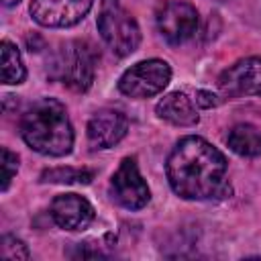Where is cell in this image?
<instances>
[{
  "mask_svg": "<svg viewBox=\"0 0 261 261\" xmlns=\"http://www.w3.org/2000/svg\"><path fill=\"white\" fill-rule=\"evenodd\" d=\"M2 2H4L6 6H14V4H18L20 0H2Z\"/></svg>",
  "mask_w": 261,
  "mask_h": 261,
  "instance_id": "cell-19",
  "label": "cell"
},
{
  "mask_svg": "<svg viewBox=\"0 0 261 261\" xmlns=\"http://www.w3.org/2000/svg\"><path fill=\"white\" fill-rule=\"evenodd\" d=\"M155 112L161 120H167L169 124H175V126H194L200 120L192 98H188L184 92H171L163 96L157 102Z\"/></svg>",
  "mask_w": 261,
  "mask_h": 261,
  "instance_id": "cell-12",
  "label": "cell"
},
{
  "mask_svg": "<svg viewBox=\"0 0 261 261\" xmlns=\"http://www.w3.org/2000/svg\"><path fill=\"white\" fill-rule=\"evenodd\" d=\"M94 0H33L31 16L47 29H67L77 24L92 8Z\"/></svg>",
  "mask_w": 261,
  "mask_h": 261,
  "instance_id": "cell-8",
  "label": "cell"
},
{
  "mask_svg": "<svg viewBox=\"0 0 261 261\" xmlns=\"http://www.w3.org/2000/svg\"><path fill=\"white\" fill-rule=\"evenodd\" d=\"M196 104L200 108H214V106L220 104V98L216 94L208 92V90H198L196 92Z\"/></svg>",
  "mask_w": 261,
  "mask_h": 261,
  "instance_id": "cell-18",
  "label": "cell"
},
{
  "mask_svg": "<svg viewBox=\"0 0 261 261\" xmlns=\"http://www.w3.org/2000/svg\"><path fill=\"white\" fill-rule=\"evenodd\" d=\"M96 24L102 41L116 57H126L137 51L141 43V29L120 0H102Z\"/></svg>",
  "mask_w": 261,
  "mask_h": 261,
  "instance_id": "cell-4",
  "label": "cell"
},
{
  "mask_svg": "<svg viewBox=\"0 0 261 261\" xmlns=\"http://www.w3.org/2000/svg\"><path fill=\"white\" fill-rule=\"evenodd\" d=\"M171 82V67L163 59H145L128 67L120 80L118 90L128 98H151L161 94Z\"/></svg>",
  "mask_w": 261,
  "mask_h": 261,
  "instance_id": "cell-5",
  "label": "cell"
},
{
  "mask_svg": "<svg viewBox=\"0 0 261 261\" xmlns=\"http://www.w3.org/2000/svg\"><path fill=\"white\" fill-rule=\"evenodd\" d=\"M16 171H18V155L12 153L10 149L2 147V192L8 190Z\"/></svg>",
  "mask_w": 261,
  "mask_h": 261,
  "instance_id": "cell-17",
  "label": "cell"
},
{
  "mask_svg": "<svg viewBox=\"0 0 261 261\" xmlns=\"http://www.w3.org/2000/svg\"><path fill=\"white\" fill-rule=\"evenodd\" d=\"M128 130V118L114 108H104L98 110L90 120H88V143L92 149H110L118 145Z\"/></svg>",
  "mask_w": 261,
  "mask_h": 261,
  "instance_id": "cell-10",
  "label": "cell"
},
{
  "mask_svg": "<svg viewBox=\"0 0 261 261\" xmlns=\"http://www.w3.org/2000/svg\"><path fill=\"white\" fill-rule=\"evenodd\" d=\"M226 145L241 157H261V133L253 124H234L226 135Z\"/></svg>",
  "mask_w": 261,
  "mask_h": 261,
  "instance_id": "cell-13",
  "label": "cell"
},
{
  "mask_svg": "<svg viewBox=\"0 0 261 261\" xmlns=\"http://www.w3.org/2000/svg\"><path fill=\"white\" fill-rule=\"evenodd\" d=\"M165 173L184 200H224L232 196L226 157L206 139L190 135L171 149Z\"/></svg>",
  "mask_w": 261,
  "mask_h": 261,
  "instance_id": "cell-1",
  "label": "cell"
},
{
  "mask_svg": "<svg viewBox=\"0 0 261 261\" xmlns=\"http://www.w3.org/2000/svg\"><path fill=\"white\" fill-rule=\"evenodd\" d=\"M218 2H226V0H218Z\"/></svg>",
  "mask_w": 261,
  "mask_h": 261,
  "instance_id": "cell-20",
  "label": "cell"
},
{
  "mask_svg": "<svg viewBox=\"0 0 261 261\" xmlns=\"http://www.w3.org/2000/svg\"><path fill=\"white\" fill-rule=\"evenodd\" d=\"M157 31L169 45H181L198 31V10L184 0H167L155 14Z\"/></svg>",
  "mask_w": 261,
  "mask_h": 261,
  "instance_id": "cell-7",
  "label": "cell"
},
{
  "mask_svg": "<svg viewBox=\"0 0 261 261\" xmlns=\"http://www.w3.org/2000/svg\"><path fill=\"white\" fill-rule=\"evenodd\" d=\"M0 257L4 259H12V261H20V259H29L31 253L27 249V245L12 237V234H4L2 241H0Z\"/></svg>",
  "mask_w": 261,
  "mask_h": 261,
  "instance_id": "cell-16",
  "label": "cell"
},
{
  "mask_svg": "<svg viewBox=\"0 0 261 261\" xmlns=\"http://www.w3.org/2000/svg\"><path fill=\"white\" fill-rule=\"evenodd\" d=\"M51 218L63 230H86L94 222V206L80 194H59L51 202Z\"/></svg>",
  "mask_w": 261,
  "mask_h": 261,
  "instance_id": "cell-11",
  "label": "cell"
},
{
  "mask_svg": "<svg viewBox=\"0 0 261 261\" xmlns=\"http://www.w3.org/2000/svg\"><path fill=\"white\" fill-rule=\"evenodd\" d=\"M0 57H2V84L6 86H18L27 77V67L22 63L20 51L14 43L2 41L0 43Z\"/></svg>",
  "mask_w": 261,
  "mask_h": 261,
  "instance_id": "cell-14",
  "label": "cell"
},
{
  "mask_svg": "<svg viewBox=\"0 0 261 261\" xmlns=\"http://www.w3.org/2000/svg\"><path fill=\"white\" fill-rule=\"evenodd\" d=\"M94 179L92 169H73V167H53L41 173V181L49 184H90Z\"/></svg>",
  "mask_w": 261,
  "mask_h": 261,
  "instance_id": "cell-15",
  "label": "cell"
},
{
  "mask_svg": "<svg viewBox=\"0 0 261 261\" xmlns=\"http://www.w3.org/2000/svg\"><path fill=\"white\" fill-rule=\"evenodd\" d=\"M108 192H110V198L126 210H141L149 204L151 192L139 171L135 157H124L120 161L118 169L110 177Z\"/></svg>",
  "mask_w": 261,
  "mask_h": 261,
  "instance_id": "cell-6",
  "label": "cell"
},
{
  "mask_svg": "<svg viewBox=\"0 0 261 261\" xmlns=\"http://www.w3.org/2000/svg\"><path fill=\"white\" fill-rule=\"evenodd\" d=\"M98 53L82 39L63 43L49 59V75L73 92H88L96 75Z\"/></svg>",
  "mask_w": 261,
  "mask_h": 261,
  "instance_id": "cell-3",
  "label": "cell"
},
{
  "mask_svg": "<svg viewBox=\"0 0 261 261\" xmlns=\"http://www.w3.org/2000/svg\"><path fill=\"white\" fill-rule=\"evenodd\" d=\"M20 137L41 155H69L73 149V126L67 108L55 98L33 102L20 116Z\"/></svg>",
  "mask_w": 261,
  "mask_h": 261,
  "instance_id": "cell-2",
  "label": "cell"
},
{
  "mask_svg": "<svg viewBox=\"0 0 261 261\" xmlns=\"http://www.w3.org/2000/svg\"><path fill=\"white\" fill-rule=\"evenodd\" d=\"M218 90L224 98L261 96V57H245L226 67L218 77Z\"/></svg>",
  "mask_w": 261,
  "mask_h": 261,
  "instance_id": "cell-9",
  "label": "cell"
}]
</instances>
